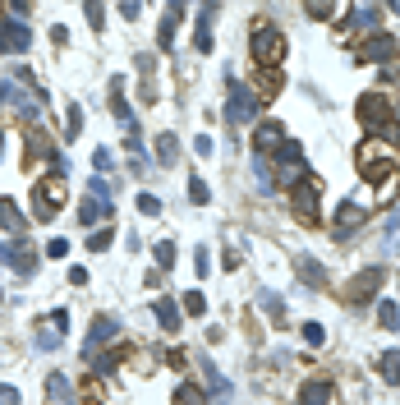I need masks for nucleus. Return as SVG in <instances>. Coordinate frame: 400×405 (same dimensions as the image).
Here are the masks:
<instances>
[{"instance_id":"7c9ffc66","label":"nucleus","mask_w":400,"mask_h":405,"mask_svg":"<svg viewBox=\"0 0 400 405\" xmlns=\"http://www.w3.org/2000/svg\"><path fill=\"white\" fill-rule=\"evenodd\" d=\"M276 88H281V74H276V70H262V74H258V88H253V92H258V97H276Z\"/></svg>"},{"instance_id":"a18cd8bd","label":"nucleus","mask_w":400,"mask_h":405,"mask_svg":"<svg viewBox=\"0 0 400 405\" xmlns=\"http://www.w3.org/2000/svg\"><path fill=\"white\" fill-rule=\"evenodd\" d=\"M212 148H217V143H212L207 134H198V139H193V152H198V157H212Z\"/></svg>"},{"instance_id":"5fc2aeb1","label":"nucleus","mask_w":400,"mask_h":405,"mask_svg":"<svg viewBox=\"0 0 400 405\" xmlns=\"http://www.w3.org/2000/svg\"><path fill=\"white\" fill-rule=\"evenodd\" d=\"M87 405H92V401H87Z\"/></svg>"},{"instance_id":"a19ab883","label":"nucleus","mask_w":400,"mask_h":405,"mask_svg":"<svg viewBox=\"0 0 400 405\" xmlns=\"http://www.w3.org/2000/svg\"><path fill=\"white\" fill-rule=\"evenodd\" d=\"M304 341L308 345H327V327L322 323H304Z\"/></svg>"},{"instance_id":"20e7f679","label":"nucleus","mask_w":400,"mask_h":405,"mask_svg":"<svg viewBox=\"0 0 400 405\" xmlns=\"http://www.w3.org/2000/svg\"><path fill=\"white\" fill-rule=\"evenodd\" d=\"M258 92L249 88V83H239V79H230V88H226V124H253L258 120Z\"/></svg>"},{"instance_id":"423d86ee","label":"nucleus","mask_w":400,"mask_h":405,"mask_svg":"<svg viewBox=\"0 0 400 405\" xmlns=\"http://www.w3.org/2000/svg\"><path fill=\"white\" fill-rule=\"evenodd\" d=\"M318 202H322V180L318 176H304L290 185V207H295L299 221H318Z\"/></svg>"},{"instance_id":"09e8293b","label":"nucleus","mask_w":400,"mask_h":405,"mask_svg":"<svg viewBox=\"0 0 400 405\" xmlns=\"http://www.w3.org/2000/svg\"><path fill=\"white\" fill-rule=\"evenodd\" d=\"M51 42H55V46H65V42H70V28L55 23V28H51Z\"/></svg>"},{"instance_id":"c03bdc74","label":"nucleus","mask_w":400,"mask_h":405,"mask_svg":"<svg viewBox=\"0 0 400 405\" xmlns=\"http://www.w3.org/2000/svg\"><path fill=\"white\" fill-rule=\"evenodd\" d=\"M92 364H97V373H115V364H120V360H115V355H102V350H97V355H92Z\"/></svg>"},{"instance_id":"4c0bfd02","label":"nucleus","mask_w":400,"mask_h":405,"mask_svg":"<svg viewBox=\"0 0 400 405\" xmlns=\"http://www.w3.org/2000/svg\"><path fill=\"white\" fill-rule=\"evenodd\" d=\"M189 198L193 202H207L212 198V189H207V180H202V176H189Z\"/></svg>"},{"instance_id":"c85d7f7f","label":"nucleus","mask_w":400,"mask_h":405,"mask_svg":"<svg viewBox=\"0 0 400 405\" xmlns=\"http://www.w3.org/2000/svg\"><path fill=\"white\" fill-rule=\"evenodd\" d=\"M111 239H115L111 226H92V235H87V249H92V254H106V249H111Z\"/></svg>"},{"instance_id":"864d4df0","label":"nucleus","mask_w":400,"mask_h":405,"mask_svg":"<svg viewBox=\"0 0 400 405\" xmlns=\"http://www.w3.org/2000/svg\"><path fill=\"white\" fill-rule=\"evenodd\" d=\"M0 152H5V134H0Z\"/></svg>"},{"instance_id":"37998d69","label":"nucleus","mask_w":400,"mask_h":405,"mask_svg":"<svg viewBox=\"0 0 400 405\" xmlns=\"http://www.w3.org/2000/svg\"><path fill=\"white\" fill-rule=\"evenodd\" d=\"M92 166H97V176H106V171H111V148H97L92 152Z\"/></svg>"},{"instance_id":"9d476101","label":"nucleus","mask_w":400,"mask_h":405,"mask_svg":"<svg viewBox=\"0 0 400 405\" xmlns=\"http://www.w3.org/2000/svg\"><path fill=\"white\" fill-rule=\"evenodd\" d=\"M382 281H387V272H382V267H368V272H359V276H355V286L345 291V300H350V304L373 300V295L382 291Z\"/></svg>"},{"instance_id":"603ef678","label":"nucleus","mask_w":400,"mask_h":405,"mask_svg":"<svg viewBox=\"0 0 400 405\" xmlns=\"http://www.w3.org/2000/svg\"><path fill=\"white\" fill-rule=\"evenodd\" d=\"M387 9H391V14H400V0H387Z\"/></svg>"},{"instance_id":"5701e85b","label":"nucleus","mask_w":400,"mask_h":405,"mask_svg":"<svg viewBox=\"0 0 400 405\" xmlns=\"http://www.w3.org/2000/svg\"><path fill=\"white\" fill-rule=\"evenodd\" d=\"M152 313H157V323L166 327V332H180V304H175V300H157Z\"/></svg>"},{"instance_id":"f257e3e1","label":"nucleus","mask_w":400,"mask_h":405,"mask_svg":"<svg viewBox=\"0 0 400 405\" xmlns=\"http://www.w3.org/2000/svg\"><path fill=\"white\" fill-rule=\"evenodd\" d=\"M355 161H359V176L373 180V185H387V180L396 176V148L387 139H377V134H368V139L359 143Z\"/></svg>"},{"instance_id":"e433bc0d","label":"nucleus","mask_w":400,"mask_h":405,"mask_svg":"<svg viewBox=\"0 0 400 405\" xmlns=\"http://www.w3.org/2000/svg\"><path fill=\"white\" fill-rule=\"evenodd\" d=\"M87 189H92V198H102V202H106V198L115 194V180H106V176H92V185H87Z\"/></svg>"},{"instance_id":"7ed1b4c3","label":"nucleus","mask_w":400,"mask_h":405,"mask_svg":"<svg viewBox=\"0 0 400 405\" xmlns=\"http://www.w3.org/2000/svg\"><path fill=\"white\" fill-rule=\"evenodd\" d=\"M355 115L368 134H377V139L391 134V102H387V92H364L359 106H355Z\"/></svg>"},{"instance_id":"cd10ccee","label":"nucleus","mask_w":400,"mask_h":405,"mask_svg":"<svg viewBox=\"0 0 400 405\" xmlns=\"http://www.w3.org/2000/svg\"><path fill=\"white\" fill-rule=\"evenodd\" d=\"M171 405H207V401H202V392L193 387V382H180L175 396H171Z\"/></svg>"},{"instance_id":"412c9836","label":"nucleus","mask_w":400,"mask_h":405,"mask_svg":"<svg viewBox=\"0 0 400 405\" xmlns=\"http://www.w3.org/2000/svg\"><path fill=\"white\" fill-rule=\"evenodd\" d=\"M331 382H322V378H313V382H304L299 387V405H331Z\"/></svg>"},{"instance_id":"f3484780","label":"nucleus","mask_w":400,"mask_h":405,"mask_svg":"<svg viewBox=\"0 0 400 405\" xmlns=\"http://www.w3.org/2000/svg\"><path fill=\"white\" fill-rule=\"evenodd\" d=\"M364 221H368V207H359V202H340V207H336V235L345 239L350 230L364 226Z\"/></svg>"},{"instance_id":"393cba45","label":"nucleus","mask_w":400,"mask_h":405,"mask_svg":"<svg viewBox=\"0 0 400 405\" xmlns=\"http://www.w3.org/2000/svg\"><path fill=\"white\" fill-rule=\"evenodd\" d=\"M175 157H180V139L166 129L161 139H157V161H161V166H175Z\"/></svg>"},{"instance_id":"a878e982","label":"nucleus","mask_w":400,"mask_h":405,"mask_svg":"<svg viewBox=\"0 0 400 405\" xmlns=\"http://www.w3.org/2000/svg\"><path fill=\"white\" fill-rule=\"evenodd\" d=\"M102 212H111V202H102V198L87 194L83 207H79V221H83V226H97V221H102Z\"/></svg>"},{"instance_id":"ddd939ff","label":"nucleus","mask_w":400,"mask_h":405,"mask_svg":"<svg viewBox=\"0 0 400 405\" xmlns=\"http://www.w3.org/2000/svg\"><path fill=\"white\" fill-rule=\"evenodd\" d=\"M281 143H286V129H281L276 120H262L258 134H253V157H267V152H276Z\"/></svg>"},{"instance_id":"0eeeda50","label":"nucleus","mask_w":400,"mask_h":405,"mask_svg":"<svg viewBox=\"0 0 400 405\" xmlns=\"http://www.w3.org/2000/svg\"><path fill=\"white\" fill-rule=\"evenodd\" d=\"M65 332H70V313H65V308H51V313H46L42 323H37V332H33L37 350H60Z\"/></svg>"},{"instance_id":"b1692460","label":"nucleus","mask_w":400,"mask_h":405,"mask_svg":"<svg viewBox=\"0 0 400 405\" xmlns=\"http://www.w3.org/2000/svg\"><path fill=\"white\" fill-rule=\"evenodd\" d=\"M258 304L267 308V318H271V323H276V327L286 323V300H281L276 291H258Z\"/></svg>"},{"instance_id":"473e14b6","label":"nucleus","mask_w":400,"mask_h":405,"mask_svg":"<svg viewBox=\"0 0 400 405\" xmlns=\"http://www.w3.org/2000/svg\"><path fill=\"white\" fill-rule=\"evenodd\" d=\"M377 323H382L387 332H396V327H400V308L391 300H382V304H377Z\"/></svg>"},{"instance_id":"a211bd4d","label":"nucleus","mask_w":400,"mask_h":405,"mask_svg":"<svg viewBox=\"0 0 400 405\" xmlns=\"http://www.w3.org/2000/svg\"><path fill=\"white\" fill-rule=\"evenodd\" d=\"M345 5H350V0H304V14L331 23V18H345Z\"/></svg>"},{"instance_id":"9b49d317","label":"nucleus","mask_w":400,"mask_h":405,"mask_svg":"<svg viewBox=\"0 0 400 405\" xmlns=\"http://www.w3.org/2000/svg\"><path fill=\"white\" fill-rule=\"evenodd\" d=\"M33 46V33H28V23H18V18H0V51H28Z\"/></svg>"},{"instance_id":"58836bf2","label":"nucleus","mask_w":400,"mask_h":405,"mask_svg":"<svg viewBox=\"0 0 400 405\" xmlns=\"http://www.w3.org/2000/svg\"><path fill=\"white\" fill-rule=\"evenodd\" d=\"M193 272H198V276H207V272H212V254H207V244L193 249Z\"/></svg>"},{"instance_id":"f8f14e48","label":"nucleus","mask_w":400,"mask_h":405,"mask_svg":"<svg viewBox=\"0 0 400 405\" xmlns=\"http://www.w3.org/2000/svg\"><path fill=\"white\" fill-rule=\"evenodd\" d=\"M115 336H120V323H115V318H106V313L92 318V332H87V341H83V355L92 360V355L102 350L106 341H115Z\"/></svg>"},{"instance_id":"3c124183","label":"nucleus","mask_w":400,"mask_h":405,"mask_svg":"<svg viewBox=\"0 0 400 405\" xmlns=\"http://www.w3.org/2000/svg\"><path fill=\"white\" fill-rule=\"evenodd\" d=\"M0 405H18V392L14 387H0Z\"/></svg>"},{"instance_id":"4468645a","label":"nucleus","mask_w":400,"mask_h":405,"mask_svg":"<svg viewBox=\"0 0 400 405\" xmlns=\"http://www.w3.org/2000/svg\"><path fill=\"white\" fill-rule=\"evenodd\" d=\"M189 5H193V0H171V5H166V18H161V28H157L161 51H171V46H175V28H180V14H184Z\"/></svg>"},{"instance_id":"f03ea898","label":"nucleus","mask_w":400,"mask_h":405,"mask_svg":"<svg viewBox=\"0 0 400 405\" xmlns=\"http://www.w3.org/2000/svg\"><path fill=\"white\" fill-rule=\"evenodd\" d=\"M249 51H253V65H262V70H281V60H286V33L281 28H253L249 37Z\"/></svg>"},{"instance_id":"79ce46f5","label":"nucleus","mask_w":400,"mask_h":405,"mask_svg":"<svg viewBox=\"0 0 400 405\" xmlns=\"http://www.w3.org/2000/svg\"><path fill=\"white\" fill-rule=\"evenodd\" d=\"M184 308H189V318H198L202 308H207V300H202V291H189V295H184Z\"/></svg>"},{"instance_id":"4be33fe9","label":"nucleus","mask_w":400,"mask_h":405,"mask_svg":"<svg viewBox=\"0 0 400 405\" xmlns=\"http://www.w3.org/2000/svg\"><path fill=\"white\" fill-rule=\"evenodd\" d=\"M355 28H364V33H377V23H382V14H377V5L373 0H364V5L355 9V18H350Z\"/></svg>"},{"instance_id":"39448f33","label":"nucleus","mask_w":400,"mask_h":405,"mask_svg":"<svg viewBox=\"0 0 400 405\" xmlns=\"http://www.w3.org/2000/svg\"><path fill=\"white\" fill-rule=\"evenodd\" d=\"M60 202H65V180H60V176L37 180V189H33V217H37V221H55Z\"/></svg>"},{"instance_id":"6ab92c4d","label":"nucleus","mask_w":400,"mask_h":405,"mask_svg":"<svg viewBox=\"0 0 400 405\" xmlns=\"http://www.w3.org/2000/svg\"><path fill=\"white\" fill-rule=\"evenodd\" d=\"M295 272H299V281H304V286H313V291H318L322 281H327V267H322L313 254H299V258H295Z\"/></svg>"},{"instance_id":"ea45409f","label":"nucleus","mask_w":400,"mask_h":405,"mask_svg":"<svg viewBox=\"0 0 400 405\" xmlns=\"http://www.w3.org/2000/svg\"><path fill=\"white\" fill-rule=\"evenodd\" d=\"M139 212H143V217H157V212H161V198L143 189V194H139Z\"/></svg>"},{"instance_id":"aec40b11","label":"nucleus","mask_w":400,"mask_h":405,"mask_svg":"<svg viewBox=\"0 0 400 405\" xmlns=\"http://www.w3.org/2000/svg\"><path fill=\"white\" fill-rule=\"evenodd\" d=\"M0 226H5L9 235H23V230H28V217L18 212L14 198H0Z\"/></svg>"},{"instance_id":"6e6552de","label":"nucleus","mask_w":400,"mask_h":405,"mask_svg":"<svg viewBox=\"0 0 400 405\" xmlns=\"http://www.w3.org/2000/svg\"><path fill=\"white\" fill-rule=\"evenodd\" d=\"M308 171H304V152H299V143H281L276 148V176L271 180H281V185H295V180H304Z\"/></svg>"},{"instance_id":"de8ad7c7","label":"nucleus","mask_w":400,"mask_h":405,"mask_svg":"<svg viewBox=\"0 0 400 405\" xmlns=\"http://www.w3.org/2000/svg\"><path fill=\"white\" fill-rule=\"evenodd\" d=\"M115 5H120V14H124V18H139L143 0H115Z\"/></svg>"},{"instance_id":"c9c22d12","label":"nucleus","mask_w":400,"mask_h":405,"mask_svg":"<svg viewBox=\"0 0 400 405\" xmlns=\"http://www.w3.org/2000/svg\"><path fill=\"white\" fill-rule=\"evenodd\" d=\"M83 14L92 28H106V0H83Z\"/></svg>"},{"instance_id":"8fccbe9b","label":"nucleus","mask_w":400,"mask_h":405,"mask_svg":"<svg viewBox=\"0 0 400 405\" xmlns=\"http://www.w3.org/2000/svg\"><path fill=\"white\" fill-rule=\"evenodd\" d=\"M70 281L74 286H87V267H70Z\"/></svg>"},{"instance_id":"2f4dec72","label":"nucleus","mask_w":400,"mask_h":405,"mask_svg":"<svg viewBox=\"0 0 400 405\" xmlns=\"http://www.w3.org/2000/svg\"><path fill=\"white\" fill-rule=\"evenodd\" d=\"M152 258H157V267H161V272H171V267H175V244H171V239H157Z\"/></svg>"},{"instance_id":"bb28decb","label":"nucleus","mask_w":400,"mask_h":405,"mask_svg":"<svg viewBox=\"0 0 400 405\" xmlns=\"http://www.w3.org/2000/svg\"><path fill=\"white\" fill-rule=\"evenodd\" d=\"M377 369H382L387 387H400V350H387L382 360H377Z\"/></svg>"},{"instance_id":"f704fd0d","label":"nucleus","mask_w":400,"mask_h":405,"mask_svg":"<svg viewBox=\"0 0 400 405\" xmlns=\"http://www.w3.org/2000/svg\"><path fill=\"white\" fill-rule=\"evenodd\" d=\"M253 180H258V189H262V194H267V189L276 185V180H271V166H267V157H253Z\"/></svg>"},{"instance_id":"c756f323","label":"nucleus","mask_w":400,"mask_h":405,"mask_svg":"<svg viewBox=\"0 0 400 405\" xmlns=\"http://www.w3.org/2000/svg\"><path fill=\"white\" fill-rule=\"evenodd\" d=\"M46 396L51 401H70V378H65V373H51V378H46Z\"/></svg>"},{"instance_id":"1a4fd4ad","label":"nucleus","mask_w":400,"mask_h":405,"mask_svg":"<svg viewBox=\"0 0 400 405\" xmlns=\"http://www.w3.org/2000/svg\"><path fill=\"white\" fill-rule=\"evenodd\" d=\"M396 55H400V42L391 33H368L364 46H359V60H368V65H391Z\"/></svg>"},{"instance_id":"72a5a7b5","label":"nucleus","mask_w":400,"mask_h":405,"mask_svg":"<svg viewBox=\"0 0 400 405\" xmlns=\"http://www.w3.org/2000/svg\"><path fill=\"white\" fill-rule=\"evenodd\" d=\"M83 134V106H70L65 111V139H79Z\"/></svg>"},{"instance_id":"2eb2a0df","label":"nucleus","mask_w":400,"mask_h":405,"mask_svg":"<svg viewBox=\"0 0 400 405\" xmlns=\"http://www.w3.org/2000/svg\"><path fill=\"white\" fill-rule=\"evenodd\" d=\"M0 263L14 267L18 276H33L37 272V254L33 249H14V244H0Z\"/></svg>"},{"instance_id":"49530a36","label":"nucleus","mask_w":400,"mask_h":405,"mask_svg":"<svg viewBox=\"0 0 400 405\" xmlns=\"http://www.w3.org/2000/svg\"><path fill=\"white\" fill-rule=\"evenodd\" d=\"M70 254V239H51V244H46V258H65Z\"/></svg>"},{"instance_id":"dca6fc26","label":"nucleus","mask_w":400,"mask_h":405,"mask_svg":"<svg viewBox=\"0 0 400 405\" xmlns=\"http://www.w3.org/2000/svg\"><path fill=\"white\" fill-rule=\"evenodd\" d=\"M212 23H217V5H202L198 9V33H193V51L198 55H212Z\"/></svg>"}]
</instances>
